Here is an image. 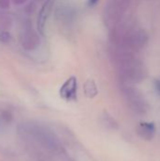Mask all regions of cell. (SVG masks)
Here are the masks:
<instances>
[{
    "label": "cell",
    "mask_w": 160,
    "mask_h": 161,
    "mask_svg": "<svg viewBox=\"0 0 160 161\" xmlns=\"http://www.w3.org/2000/svg\"><path fill=\"white\" fill-rule=\"evenodd\" d=\"M84 91L88 97H93L97 93L95 84L92 80H88L84 85Z\"/></svg>",
    "instance_id": "cell-3"
},
{
    "label": "cell",
    "mask_w": 160,
    "mask_h": 161,
    "mask_svg": "<svg viewBox=\"0 0 160 161\" xmlns=\"http://www.w3.org/2000/svg\"><path fill=\"white\" fill-rule=\"evenodd\" d=\"M77 81L74 76L70 77L65 81L59 90L60 96L66 101H74L76 99Z\"/></svg>",
    "instance_id": "cell-1"
},
{
    "label": "cell",
    "mask_w": 160,
    "mask_h": 161,
    "mask_svg": "<svg viewBox=\"0 0 160 161\" xmlns=\"http://www.w3.org/2000/svg\"><path fill=\"white\" fill-rule=\"evenodd\" d=\"M52 5H53V0H47L46 3L42 6L41 11H40L39 17H38V27L40 28V31L41 33L43 31V27H44L45 21H46L49 13H50Z\"/></svg>",
    "instance_id": "cell-2"
},
{
    "label": "cell",
    "mask_w": 160,
    "mask_h": 161,
    "mask_svg": "<svg viewBox=\"0 0 160 161\" xmlns=\"http://www.w3.org/2000/svg\"><path fill=\"white\" fill-rule=\"evenodd\" d=\"M0 37H3V38H0V40H2V41H4V42H7V41H8V40H9V34H8V33H7V32H3V33H1Z\"/></svg>",
    "instance_id": "cell-5"
},
{
    "label": "cell",
    "mask_w": 160,
    "mask_h": 161,
    "mask_svg": "<svg viewBox=\"0 0 160 161\" xmlns=\"http://www.w3.org/2000/svg\"><path fill=\"white\" fill-rule=\"evenodd\" d=\"M9 6V1L8 0H0V8H7Z\"/></svg>",
    "instance_id": "cell-4"
},
{
    "label": "cell",
    "mask_w": 160,
    "mask_h": 161,
    "mask_svg": "<svg viewBox=\"0 0 160 161\" xmlns=\"http://www.w3.org/2000/svg\"><path fill=\"white\" fill-rule=\"evenodd\" d=\"M25 1V0H14V3L17 4V5H20V4L24 3Z\"/></svg>",
    "instance_id": "cell-6"
}]
</instances>
